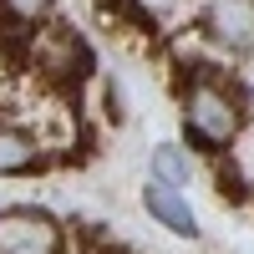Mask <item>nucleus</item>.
<instances>
[{
    "mask_svg": "<svg viewBox=\"0 0 254 254\" xmlns=\"http://www.w3.org/2000/svg\"><path fill=\"white\" fill-rule=\"evenodd\" d=\"M198 31L208 36V46H219L229 56L254 51V0H208L198 10Z\"/></svg>",
    "mask_w": 254,
    "mask_h": 254,
    "instance_id": "7ed1b4c3",
    "label": "nucleus"
},
{
    "mask_svg": "<svg viewBox=\"0 0 254 254\" xmlns=\"http://www.w3.org/2000/svg\"><path fill=\"white\" fill-rule=\"evenodd\" d=\"M188 178H193V163H188V153H183L178 142H158V147H153V183L183 188Z\"/></svg>",
    "mask_w": 254,
    "mask_h": 254,
    "instance_id": "0eeeda50",
    "label": "nucleus"
},
{
    "mask_svg": "<svg viewBox=\"0 0 254 254\" xmlns=\"http://www.w3.org/2000/svg\"><path fill=\"white\" fill-rule=\"evenodd\" d=\"M61 239V224L41 208H0V254H56Z\"/></svg>",
    "mask_w": 254,
    "mask_h": 254,
    "instance_id": "20e7f679",
    "label": "nucleus"
},
{
    "mask_svg": "<svg viewBox=\"0 0 254 254\" xmlns=\"http://www.w3.org/2000/svg\"><path fill=\"white\" fill-rule=\"evenodd\" d=\"M142 208L168 229V234H178V239L198 234V219H193V208H188V198L178 193V188H168V183H147L142 188Z\"/></svg>",
    "mask_w": 254,
    "mask_h": 254,
    "instance_id": "423d86ee",
    "label": "nucleus"
},
{
    "mask_svg": "<svg viewBox=\"0 0 254 254\" xmlns=\"http://www.w3.org/2000/svg\"><path fill=\"white\" fill-rule=\"evenodd\" d=\"M56 163H66V153H51V147H41L26 127H5L0 122V178L41 173V168H56Z\"/></svg>",
    "mask_w": 254,
    "mask_h": 254,
    "instance_id": "39448f33",
    "label": "nucleus"
},
{
    "mask_svg": "<svg viewBox=\"0 0 254 254\" xmlns=\"http://www.w3.org/2000/svg\"><path fill=\"white\" fill-rule=\"evenodd\" d=\"M214 178H219V193H224L229 203H244L249 183H244V173H239V163H229V153H224V158H214Z\"/></svg>",
    "mask_w": 254,
    "mask_h": 254,
    "instance_id": "6e6552de",
    "label": "nucleus"
},
{
    "mask_svg": "<svg viewBox=\"0 0 254 254\" xmlns=\"http://www.w3.org/2000/svg\"><path fill=\"white\" fill-rule=\"evenodd\" d=\"M0 5H5V10L20 20V26H46L56 0H0Z\"/></svg>",
    "mask_w": 254,
    "mask_h": 254,
    "instance_id": "1a4fd4ad",
    "label": "nucleus"
},
{
    "mask_svg": "<svg viewBox=\"0 0 254 254\" xmlns=\"http://www.w3.org/2000/svg\"><path fill=\"white\" fill-rule=\"evenodd\" d=\"M92 66H97V61H92V46H87L71 26H61V20L36 26L26 71L41 81V87H51V92H61V97H76V87L92 76Z\"/></svg>",
    "mask_w": 254,
    "mask_h": 254,
    "instance_id": "f03ea898",
    "label": "nucleus"
},
{
    "mask_svg": "<svg viewBox=\"0 0 254 254\" xmlns=\"http://www.w3.org/2000/svg\"><path fill=\"white\" fill-rule=\"evenodd\" d=\"M132 5L142 10V15H153V20H163V15H173L183 0H132Z\"/></svg>",
    "mask_w": 254,
    "mask_h": 254,
    "instance_id": "9d476101",
    "label": "nucleus"
},
{
    "mask_svg": "<svg viewBox=\"0 0 254 254\" xmlns=\"http://www.w3.org/2000/svg\"><path fill=\"white\" fill-rule=\"evenodd\" d=\"M102 102H107V117H112V122L127 117V112H122V87H117V81H107V87H102Z\"/></svg>",
    "mask_w": 254,
    "mask_h": 254,
    "instance_id": "9b49d317",
    "label": "nucleus"
},
{
    "mask_svg": "<svg viewBox=\"0 0 254 254\" xmlns=\"http://www.w3.org/2000/svg\"><path fill=\"white\" fill-rule=\"evenodd\" d=\"M219 66H203L198 81L178 97V112H183V142L203 153L208 163L224 158V147H234L239 132H244V107L229 97L219 81H214Z\"/></svg>",
    "mask_w": 254,
    "mask_h": 254,
    "instance_id": "f257e3e1",
    "label": "nucleus"
}]
</instances>
